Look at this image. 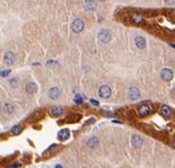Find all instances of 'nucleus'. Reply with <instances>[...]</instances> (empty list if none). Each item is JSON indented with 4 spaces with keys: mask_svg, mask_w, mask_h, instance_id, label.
I'll list each match as a JSON object with an SVG mask.
<instances>
[{
    "mask_svg": "<svg viewBox=\"0 0 175 168\" xmlns=\"http://www.w3.org/2000/svg\"><path fill=\"white\" fill-rule=\"evenodd\" d=\"M153 111V108H151V105L149 104V102L148 103H143V104H141L138 108H137V114L141 116V117H146V116H148L150 113Z\"/></svg>",
    "mask_w": 175,
    "mask_h": 168,
    "instance_id": "f257e3e1",
    "label": "nucleus"
},
{
    "mask_svg": "<svg viewBox=\"0 0 175 168\" xmlns=\"http://www.w3.org/2000/svg\"><path fill=\"white\" fill-rule=\"evenodd\" d=\"M111 39V33L109 30H101L98 32V40L101 43H109Z\"/></svg>",
    "mask_w": 175,
    "mask_h": 168,
    "instance_id": "f03ea898",
    "label": "nucleus"
},
{
    "mask_svg": "<svg viewBox=\"0 0 175 168\" xmlns=\"http://www.w3.org/2000/svg\"><path fill=\"white\" fill-rule=\"evenodd\" d=\"M71 29H72V31L75 33L82 32L83 29H84V22L82 19H75L74 23H72V25H71Z\"/></svg>",
    "mask_w": 175,
    "mask_h": 168,
    "instance_id": "7ed1b4c3",
    "label": "nucleus"
},
{
    "mask_svg": "<svg viewBox=\"0 0 175 168\" xmlns=\"http://www.w3.org/2000/svg\"><path fill=\"white\" fill-rule=\"evenodd\" d=\"M130 20H131V23H134L136 25H142L146 22L144 18L142 17V14H140V13H133L130 15Z\"/></svg>",
    "mask_w": 175,
    "mask_h": 168,
    "instance_id": "20e7f679",
    "label": "nucleus"
},
{
    "mask_svg": "<svg viewBox=\"0 0 175 168\" xmlns=\"http://www.w3.org/2000/svg\"><path fill=\"white\" fill-rule=\"evenodd\" d=\"M98 94H99V96L102 98H108L111 95V89L108 85H102L99 88V90H98Z\"/></svg>",
    "mask_w": 175,
    "mask_h": 168,
    "instance_id": "39448f33",
    "label": "nucleus"
},
{
    "mask_svg": "<svg viewBox=\"0 0 175 168\" xmlns=\"http://www.w3.org/2000/svg\"><path fill=\"white\" fill-rule=\"evenodd\" d=\"M161 78L163 81H166V82L172 81V78H173V71H172V69H169V68L162 69L161 70Z\"/></svg>",
    "mask_w": 175,
    "mask_h": 168,
    "instance_id": "423d86ee",
    "label": "nucleus"
},
{
    "mask_svg": "<svg viewBox=\"0 0 175 168\" xmlns=\"http://www.w3.org/2000/svg\"><path fill=\"white\" fill-rule=\"evenodd\" d=\"M1 109H3V113L6 114V115H11L13 114V111H14V105L10 102H4L1 104Z\"/></svg>",
    "mask_w": 175,
    "mask_h": 168,
    "instance_id": "0eeeda50",
    "label": "nucleus"
},
{
    "mask_svg": "<svg viewBox=\"0 0 175 168\" xmlns=\"http://www.w3.org/2000/svg\"><path fill=\"white\" fill-rule=\"evenodd\" d=\"M47 95L51 100H57L59 96H60V89L57 88V86H53V88H51L47 92Z\"/></svg>",
    "mask_w": 175,
    "mask_h": 168,
    "instance_id": "6e6552de",
    "label": "nucleus"
},
{
    "mask_svg": "<svg viewBox=\"0 0 175 168\" xmlns=\"http://www.w3.org/2000/svg\"><path fill=\"white\" fill-rule=\"evenodd\" d=\"M142 143H143V140H142V137L140 135H133L131 136V144H133V147L140 148L142 146Z\"/></svg>",
    "mask_w": 175,
    "mask_h": 168,
    "instance_id": "1a4fd4ad",
    "label": "nucleus"
},
{
    "mask_svg": "<svg viewBox=\"0 0 175 168\" xmlns=\"http://www.w3.org/2000/svg\"><path fill=\"white\" fill-rule=\"evenodd\" d=\"M37 89H38V86L34 82H28L25 85V90H26L27 94H34V92L37 91Z\"/></svg>",
    "mask_w": 175,
    "mask_h": 168,
    "instance_id": "9d476101",
    "label": "nucleus"
},
{
    "mask_svg": "<svg viewBox=\"0 0 175 168\" xmlns=\"http://www.w3.org/2000/svg\"><path fill=\"white\" fill-rule=\"evenodd\" d=\"M128 97L130 100H137L140 97V90L137 88H130L128 91Z\"/></svg>",
    "mask_w": 175,
    "mask_h": 168,
    "instance_id": "9b49d317",
    "label": "nucleus"
},
{
    "mask_svg": "<svg viewBox=\"0 0 175 168\" xmlns=\"http://www.w3.org/2000/svg\"><path fill=\"white\" fill-rule=\"evenodd\" d=\"M135 44H136V46L138 47V49H144L146 47V39L143 38V37H141V36H137L136 38H135Z\"/></svg>",
    "mask_w": 175,
    "mask_h": 168,
    "instance_id": "f8f14e48",
    "label": "nucleus"
},
{
    "mask_svg": "<svg viewBox=\"0 0 175 168\" xmlns=\"http://www.w3.org/2000/svg\"><path fill=\"white\" fill-rule=\"evenodd\" d=\"M160 114H161V116L167 119V117H169L172 115V109L168 105H162L161 109H160Z\"/></svg>",
    "mask_w": 175,
    "mask_h": 168,
    "instance_id": "ddd939ff",
    "label": "nucleus"
},
{
    "mask_svg": "<svg viewBox=\"0 0 175 168\" xmlns=\"http://www.w3.org/2000/svg\"><path fill=\"white\" fill-rule=\"evenodd\" d=\"M14 59H15V56H14L13 52H11V51L6 52L5 57H4V62H5L6 64H12V63H14Z\"/></svg>",
    "mask_w": 175,
    "mask_h": 168,
    "instance_id": "4468645a",
    "label": "nucleus"
},
{
    "mask_svg": "<svg viewBox=\"0 0 175 168\" xmlns=\"http://www.w3.org/2000/svg\"><path fill=\"white\" fill-rule=\"evenodd\" d=\"M62 113H63V109H62V107H59V105H55V107L51 108V114H52V116H60Z\"/></svg>",
    "mask_w": 175,
    "mask_h": 168,
    "instance_id": "2eb2a0df",
    "label": "nucleus"
},
{
    "mask_svg": "<svg viewBox=\"0 0 175 168\" xmlns=\"http://www.w3.org/2000/svg\"><path fill=\"white\" fill-rule=\"evenodd\" d=\"M70 136V132H69V130L67 129H62L60 130V132L58 133V137H59V140H66L67 137Z\"/></svg>",
    "mask_w": 175,
    "mask_h": 168,
    "instance_id": "dca6fc26",
    "label": "nucleus"
},
{
    "mask_svg": "<svg viewBox=\"0 0 175 168\" xmlns=\"http://www.w3.org/2000/svg\"><path fill=\"white\" fill-rule=\"evenodd\" d=\"M98 143H99V141H98V139L97 137H91L89 141H88V147H90V148H95V147H97L98 146Z\"/></svg>",
    "mask_w": 175,
    "mask_h": 168,
    "instance_id": "f3484780",
    "label": "nucleus"
},
{
    "mask_svg": "<svg viewBox=\"0 0 175 168\" xmlns=\"http://www.w3.org/2000/svg\"><path fill=\"white\" fill-rule=\"evenodd\" d=\"M84 6H85V8L88 11H94L96 8V3H94V1H85Z\"/></svg>",
    "mask_w": 175,
    "mask_h": 168,
    "instance_id": "a211bd4d",
    "label": "nucleus"
},
{
    "mask_svg": "<svg viewBox=\"0 0 175 168\" xmlns=\"http://www.w3.org/2000/svg\"><path fill=\"white\" fill-rule=\"evenodd\" d=\"M22 130H23L22 125L17 124V125H14V127L11 129V134H13V135H18V134H20V133H22Z\"/></svg>",
    "mask_w": 175,
    "mask_h": 168,
    "instance_id": "6ab92c4d",
    "label": "nucleus"
},
{
    "mask_svg": "<svg viewBox=\"0 0 175 168\" xmlns=\"http://www.w3.org/2000/svg\"><path fill=\"white\" fill-rule=\"evenodd\" d=\"M10 84H11V86L15 88L17 85H18V79H17V78H12V79H10Z\"/></svg>",
    "mask_w": 175,
    "mask_h": 168,
    "instance_id": "aec40b11",
    "label": "nucleus"
},
{
    "mask_svg": "<svg viewBox=\"0 0 175 168\" xmlns=\"http://www.w3.org/2000/svg\"><path fill=\"white\" fill-rule=\"evenodd\" d=\"M75 102H76V103H78V104H81V103L83 102L82 96H81V95H76V96H75Z\"/></svg>",
    "mask_w": 175,
    "mask_h": 168,
    "instance_id": "412c9836",
    "label": "nucleus"
},
{
    "mask_svg": "<svg viewBox=\"0 0 175 168\" xmlns=\"http://www.w3.org/2000/svg\"><path fill=\"white\" fill-rule=\"evenodd\" d=\"M10 70H4V71H0V76H3V77H6V76H8L10 75Z\"/></svg>",
    "mask_w": 175,
    "mask_h": 168,
    "instance_id": "4be33fe9",
    "label": "nucleus"
},
{
    "mask_svg": "<svg viewBox=\"0 0 175 168\" xmlns=\"http://www.w3.org/2000/svg\"><path fill=\"white\" fill-rule=\"evenodd\" d=\"M91 103H92V104H95V105H98V102H97V101H95V100H91Z\"/></svg>",
    "mask_w": 175,
    "mask_h": 168,
    "instance_id": "5701e85b",
    "label": "nucleus"
},
{
    "mask_svg": "<svg viewBox=\"0 0 175 168\" xmlns=\"http://www.w3.org/2000/svg\"><path fill=\"white\" fill-rule=\"evenodd\" d=\"M173 148L175 149V136H174V139H173Z\"/></svg>",
    "mask_w": 175,
    "mask_h": 168,
    "instance_id": "b1692460",
    "label": "nucleus"
},
{
    "mask_svg": "<svg viewBox=\"0 0 175 168\" xmlns=\"http://www.w3.org/2000/svg\"><path fill=\"white\" fill-rule=\"evenodd\" d=\"M56 168H63V167H62L60 165H57V166H56Z\"/></svg>",
    "mask_w": 175,
    "mask_h": 168,
    "instance_id": "393cba45",
    "label": "nucleus"
}]
</instances>
